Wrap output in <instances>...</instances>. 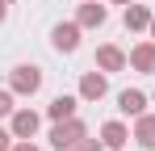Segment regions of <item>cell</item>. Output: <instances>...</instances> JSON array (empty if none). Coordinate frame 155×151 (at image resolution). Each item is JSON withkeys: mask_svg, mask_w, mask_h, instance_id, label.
Returning <instances> with one entry per match:
<instances>
[{"mask_svg": "<svg viewBox=\"0 0 155 151\" xmlns=\"http://www.w3.org/2000/svg\"><path fill=\"white\" fill-rule=\"evenodd\" d=\"M88 130H84V122H76V118H67V122H54V130H51V147H76L80 139H84Z\"/></svg>", "mask_w": 155, "mask_h": 151, "instance_id": "obj_1", "label": "cell"}, {"mask_svg": "<svg viewBox=\"0 0 155 151\" xmlns=\"http://www.w3.org/2000/svg\"><path fill=\"white\" fill-rule=\"evenodd\" d=\"M51 46L59 50V55H71V50L80 46V21H67V25H54V29H51Z\"/></svg>", "mask_w": 155, "mask_h": 151, "instance_id": "obj_2", "label": "cell"}, {"mask_svg": "<svg viewBox=\"0 0 155 151\" xmlns=\"http://www.w3.org/2000/svg\"><path fill=\"white\" fill-rule=\"evenodd\" d=\"M13 88H17V92H38V88H42V67H34V63L13 67Z\"/></svg>", "mask_w": 155, "mask_h": 151, "instance_id": "obj_3", "label": "cell"}, {"mask_svg": "<svg viewBox=\"0 0 155 151\" xmlns=\"http://www.w3.org/2000/svg\"><path fill=\"white\" fill-rule=\"evenodd\" d=\"M13 134H17V139H34V134H38V113H34V109L13 113Z\"/></svg>", "mask_w": 155, "mask_h": 151, "instance_id": "obj_4", "label": "cell"}, {"mask_svg": "<svg viewBox=\"0 0 155 151\" xmlns=\"http://www.w3.org/2000/svg\"><path fill=\"white\" fill-rule=\"evenodd\" d=\"M117 109H122V113H134V118H138V113L147 109V97H143L138 88H126V92H117Z\"/></svg>", "mask_w": 155, "mask_h": 151, "instance_id": "obj_5", "label": "cell"}, {"mask_svg": "<svg viewBox=\"0 0 155 151\" xmlns=\"http://www.w3.org/2000/svg\"><path fill=\"white\" fill-rule=\"evenodd\" d=\"M80 97H84V101H101V97H105V76L88 72L84 80H80Z\"/></svg>", "mask_w": 155, "mask_h": 151, "instance_id": "obj_6", "label": "cell"}, {"mask_svg": "<svg viewBox=\"0 0 155 151\" xmlns=\"http://www.w3.org/2000/svg\"><path fill=\"white\" fill-rule=\"evenodd\" d=\"M97 63H101L105 72H122V67H126V55H122L117 46H101L97 50Z\"/></svg>", "mask_w": 155, "mask_h": 151, "instance_id": "obj_7", "label": "cell"}, {"mask_svg": "<svg viewBox=\"0 0 155 151\" xmlns=\"http://www.w3.org/2000/svg\"><path fill=\"white\" fill-rule=\"evenodd\" d=\"M101 139H105V147L117 151V147H126L130 134H126V126H122V122H105V126H101Z\"/></svg>", "mask_w": 155, "mask_h": 151, "instance_id": "obj_8", "label": "cell"}, {"mask_svg": "<svg viewBox=\"0 0 155 151\" xmlns=\"http://www.w3.org/2000/svg\"><path fill=\"white\" fill-rule=\"evenodd\" d=\"M76 105H80L76 97H54V101H51V109H46V113H51L54 122H67V118H76Z\"/></svg>", "mask_w": 155, "mask_h": 151, "instance_id": "obj_9", "label": "cell"}, {"mask_svg": "<svg viewBox=\"0 0 155 151\" xmlns=\"http://www.w3.org/2000/svg\"><path fill=\"white\" fill-rule=\"evenodd\" d=\"M130 63H134L138 72H155V42H143V46H134Z\"/></svg>", "mask_w": 155, "mask_h": 151, "instance_id": "obj_10", "label": "cell"}, {"mask_svg": "<svg viewBox=\"0 0 155 151\" xmlns=\"http://www.w3.org/2000/svg\"><path fill=\"white\" fill-rule=\"evenodd\" d=\"M101 21H105V4L84 0V8H80V25H101Z\"/></svg>", "mask_w": 155, "mask_h": 151, "instance_id": "obj_11", "label": "cell"}, {"mask_svg": "<svg viewBox=\"0 0 155 151\" xmlns=\"http://www.w3.org/2000/svg\"><path fill=\"white\" fill-rule=\"evenodd\" d=\"M126 25H130V29H143V25H151V13H147L143 4L130 0V4H126Z\"/></svg>", "mask_w": 155, "mask_h": 151, "instance_id": "obj_12", "label": "cell"}, {"mask_svg": "<svg viewBox=\"0 0 155 151\" xmlns=\"http://www.w3.org/2000/svg\"><path fill=\"white\" fill-rule=\"evenodd\" d=\"M134 139H138L143 147H155V118H143V113H138V130H134Z\"/></svg>", "mask_w": 155, "mask_h": 151, "instance_id": "obj_13", "label": "cell"}, {"mask_svg": "<svg viewBox=\"0 0 155 151\" xmlns=\"http://www.w3.org/2000/svg\"><path fill=\"white\" fill-rule=\"evenodd\" d=\"M8 113H13V97H8V92H0V118H8Z\"/></svg>", "mask_w": 155, "mask_h": 151, "instance_id": "obj_14", "label": "cell"}, {"mask_svg": "<svg viewBox=\"0 0 155 151\" xmlns=\"http://www.w3.org/2000/svg\"><path fill=\"white\" fill-rule=\"evenodd\" d=\"M71 151H101V143H92V139H80Z\"/></svg>", "mask_w": 155, "mask_h": 151, "instance_id": "obj_15", "label": "cell"}, {"mask_svg": "<svg viewBox=\"0 0 155 151\" xmlns=\"http://www.w3.org/2000/svg\"><path fill=\"white\" fill-rule=\"evenodd\" d=\"M8 139H13V134H8V130H0V151H13V143H8Z\"/></svg>", "mask_w": 155, "mask_h": 151, "instance_id": "obj_16", "label": "cell"}, {"mask_svg": "<svg viewBox=\"0 0 155 151\" xmlns=\"http://www.w3.org/2000/svg\"><path fill=\"white\" fill-rule=\"evenodd\" d=\"M13 151H38V147H34L29 139H21V143H17V147H13Z\"/></svg>", "mask_w": 155, "mask_h": 151, "instance_id": "obj_17", "label": "cell"}, {"mask_svg": "<svg viewBox=\"0 0 155 151\" xmlns=\"http://www.w3.org/2000/svg\"><path fill=\"white\" fill-rule=\"evenodd\" d=\"M4 13H8V8H4V0H0V21H4Z\"/></svg>", "mask_w": 155, "mask_h": 151, "instance_id": "obj_18", "label": "cell"}, {"mask_svg": "<svg viewBox=\"0 0 155 151\" xmlns=\"http://www.w3.org/2000/svg\"><path fill=\"white\" fill-rule=\"evenodd\" d=\"M151 34H155V17H151ZM151 42H155V38H151Z\"/></svg>", "mask_w": 155, "mask_h": 151, "instance_id": "obj_19", "label": "cell"}, {"mask_svg": "<svg viewBox=\"0 0 155 151\" xmlns=\"http://www.w3.org/2000/svg\"><path fill=\"white\" fill-rule=\"evenodd\" d=\"M117 4H130V0H117Z\"/></svg>", "mask_w": 155, "mask_h": 151, "instance_id": "obj_20", "label": "cell"}, {"mask_svg": "<svg viewBox=\"0 0 155 151\" xmlns=\"http://www.w3.org/2000/svg\"><path fill=\"white\" fill-rule=\"evenodd\" d=\"M4 4H13V0H4Z\"/></svg>", "mask_w": 155, "mask_h": 151, "instance_id": "obj_21", "label": "cell"}, {"mask_svg": "<svg viewBox=\"0 0 155 151\" xmlns=\"http://www.w3.org/2000/svg\"><path fill=\"white\" fill-rule=\"evenodd\" d=\"M117 151H122V147H117Z\"/></svg>", "mask_w": 155, "mask_h": 151, "instance_id": "obj_22", "label": "cell"}]
</instances>
